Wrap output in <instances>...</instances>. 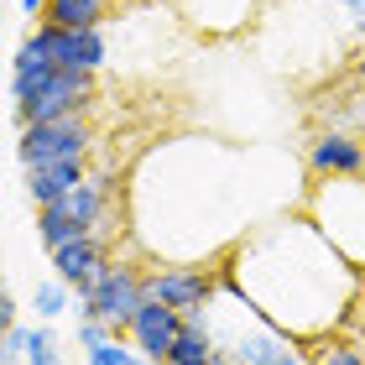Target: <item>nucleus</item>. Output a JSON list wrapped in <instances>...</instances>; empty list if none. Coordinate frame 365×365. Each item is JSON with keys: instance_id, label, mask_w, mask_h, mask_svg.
<instances>
[{"instance_id": "obj_15", "label": "nucleus", "mask_w": 365, "mask_h": 365, "mask_svg": "<svg viewBox=\"0 0 365 365\" xmlns=\"http://www.w3.org/2000/svg\"><path fill=\"white\" fill-rule=\"evenodd\" d=\"M26 365H63L58 334H53L47 324H31V329H26Z\"/></svg>"}, {"instance_id": "obj_4", "label": "nucleus", "mask_w": 365, "mask_h": 365, "mask_svg": "<svg viewBox=\"0 0 365 365\" xmlns=\"http://www.w3.org/2000/svg\"><path fill=\"white\" fill-rule=\"evenodd\" d=\"M141 287L152 303H168L178 313L209 308L225 292V267H193V261H157L141 272Z\"/></svg>"}, {"instance_id": "obj_5", "label": "nucleus", "mask_w": 365, "mask_h": 365, "mask_svg": "<svg viewBox=\"0 0 365 365\" xmlns=\"http://www.w3.org/2000/svg\"><path fill=\"white\" fill-rule=\"evenodd\" d=\"M89 152H94L89 115H63V120L21 125V136H16L21 168H37V162H73V157H89Z\"/></svg>"}, {"instance_id": "obj_17", "label": "nucleus", "mask_w": 365, "mask_h": 365, "mask_svg": "<svg viewBox=\"0 0 365 365\" xmlns=\"http://www.w3.org/2000/svg\"><path fill=\"white\" fill-rule=\"evenodd\" d=\"M84 355H89V365H136V350H125L120 339H105V344H94Z\"/></svg>"}, {"instance_id": "obj_10", "label": "nucleus", "mask_w": 365, "mask_h": 365, "mask_svg": "<svg viewBox=\"0 0 365 365\" xmlns=\"http://www.w3.org/2000/svg\"><path fill=\"white\" fill-rule=\"evenodd\" d=\"M53 26V21H47ZM53 58L58 68H84V73H99L105 68V31H68V26H53Z\"/></svg>"}, {"instance_id": "obj_27", "label": "nucleus", "mask_w": 365, "mask_h": 365, "mask_svg": "<svg viewBox=\"0 0 365 365\" xmlns=\"http://www.w3.org/2000/svg\"><path fill=\"white\" fill-rule=\"evenodd\" d=\"M308 365H313V360H308Z\"/></svg>"}, {"instance_id": "obj_9", "label": "nucleus", "mask_w": 365, "mask_h": 365, "mask_svg": "<svg viewBox=\"0 0 365 365\" xmlns=\"http://www.w3.org/2000/svg\"><path fill=\"white\" fill-rule=\"evenodd\" d=\"M89 178V157H73V162H37V168H26V198L37 209L58 204L63 193H73L78 182Z\"/></svg>"}, {"instance_id": "obj_6", "label": "nucleus", "mask_w": 365, "mask_h": 365, "mask_svg": "<svg viewBox=\"0 0 365 365\" xmlns=\"http://www.w3.org/2000/svg\"><path fill=\"white\" fill-rule=\"evenodd\" d=\"M308 173L313 178H360L365 173V136L360 130H339L329 125L308 141Z\"/></svg>"}, {"instance_id": "obj_16", "label": "nucleus", "mask_w": 365, "mask_h": 365, "mask_svg": "<svg viewBox=\"0 0 365 365\" xmlns=\"http://www.w3.org/2000/svg\"><path fill=\"white\" fill-rule=\"evenodd\" d=\"M313 365H365V350L360 344H350V339H319L313 344Z\"/></svg>"}, {"instance_id": "obj_25", "label": "nucleus", "mask_w": 365, "mask_h": 365, "mask_svg": "<svg viewBox=\"0 0 365 365\" xmlns=\"http://www.w3.org/2000/svg\"><path fill=\"white\" fill-rule=\"evenodd\" d=\"M360 319H365V287H360Z\"/></svg>"}, {"instance_id": "obj_2", "label": "nucleus", "mask_w": 365, "mask_h": 365, "mask_svg": "<svg viewBox=\"0 0 365 365\" xmlns=\"http://www.w3.org/2000/svg\"><path fill=\"white\" fill-rule=\"evenodd\" d=\"M94 105V73L84 68H47L37 78H11V110L16 125H42L63 115H89Z\"/></svg>"}, {"instance_id": "obj_13", "label": "nucleus", "mask_w": 365, "mask_h": 365, "mask_svg": "<svg viewBox=\"0 0 365 365\" xmlns=\"http://www.w3.org/2000/svg\"><path fill=\"white\" fill-rule=\"evenodd\" d=\"M73 287H68V282H37V292H31V308H37V319L47 324V319H58V313H68L73 308V297H68Z\"/></svg>"}, {"instance_id": "obj_1", "label": "nucleus", "mask_w": 365, "mask_h": 365, "mask_svg": "<svg viewBox=\"0 0 365 365\" xmlns=\"http://www.w3.org/2000/svg\"><path fill=\"white\" fill-rule=\"evenodd\" d=\"M308 220L329 235V245L365 267V173L360 178H319V188L308 198Z\"/></svg>"}, {"instance_id": "obj_20", "label": "nucleus", "mask_w": 365, "mask_h": 365, "mask_svg": "<svg viewBox=\"0 0 365 365\" xmlns=\"http://www.w3.org/2000/svg\"><path fill=\"white\" fill-rule=\"evenodd\" d=\"M16 319H21V303H16V297H6V303H0V324L16 329Z\"/></svg>"}, {"instance_id": "obj_11", "label": "nucleus", "mask_w": 365, "mask_h": 365, "mask_svg": "<svg viewBox=\"0 0 365 365\" xmlns=\"http://www.w3.org/2000/svg\"><path fill=\"white\" fill-rule=\"evenodd\" d=\"M182 11L204 31H235L240 21H251L256 0H182Z\"/></svg>"}, {"instance_id": "obj_8", "label": "nucleus", "mask_w": 365, "mask_h": 365, "mask_svg": "<svg viewBox=\"0 0 365 365\" xmlns=\"http://www.w3.org/2000/svg\"><path fill=\"white\" fill-rule=\"evenodd\" d=\"M53 261V272H58V282H68L73 292H89L99 277L110 272V240H99V235H84V240H73V245H63V251H53L47 256Z\"/></svg>"}, {"instance_id": "obj_12", "label": "nucleus", "mask_w": 365, "mask_h": 365, "mask_svg": "<svg viewBox=\"0 0 365 365\" xmlns=\"http://www.w3.org/2000/svg\"><path fill=\"white\" fill-rule=\"evenodd\" d=\"M105 0H47V11H42V21H53V26H68V31H94L99 21H105Z\"/></svg>"}, {"instance_id": "obj_21", "label": "nucleus", "mask_w": 365, "mask_h": 365, "mask_svg": "<svg viewBox=\"0 0 365 365\" xmlns=\"http://www.w3.org/2000/svg\"><path fill=\"white\" fill-rule=\"evenodd\" d=\"M350 73H355V84H360V89H365V42H360V47H355V63H350Z\"/></svg>"}, {"instance_id": "obj_24", "label": "nucleus", "mask_w": 365, "mask_h": 365, "mask_svg": "<svg viewBox=\"0 0 365 365\" xmlns=\"http://www.w3.org/2000/svg\"><path fill=\"white\" fill-rule=\"evenodd\" d=\"M136 365H162V360H146V355H136Z\"/></svg>"}, {"instance_id": "obj_18", "label": "nucleus", "mask_w": 365, "mask_h": 365, "mask_svg": "<svg viewBox=\"0 0 365 365\" xmlns=\"http://www.w3.org/2000/svg\"><path fill=\"white\" fill-rule=\"evenodd\" d=\"M26 360V329L16 324V329H6V344H0V365H21Z\"/></svg>"}, {"instance_id": "obj_22", "label": "nucleus", "mask_w": 365, "mask_h": 365, "mask_svg": "<svg viewBox=\"0 0 365 365\" xmlns=\"http://www.w3.org/2000/svg\"><path fill=\"white\" fill-rule=\"evenodd\" d=\"M339 6H344V11H350V16H355V21L365 26V0H339Z\"/></svg>"}, {"instance_id": "obj_7", "label": "nucleus", "mask_w": 365, "mask_h": 365, "mask_svg": "<svg viewBox=\"0 0 365 365\" xmlns=\"http://www.w3.org/2000/svg\"><path fill=\"white\" fill-rule=\"evenodd\" d=\"M125 339L136 344V355L168 365V360H173V350H178V339H182V313H178V308H168V303H152V297H146L141 313L130 319V334H125Z\"/></svg>"}, {"instance_id": "obj_23", "label": "nucleus", "mask_w": 365, "mask_h": 365, "mask_svg": "<svg viewBox=\"0 0 365 365\" xmlns=\"http://www.w3.org/2000/svg\"><path fill=\"white\" fill-rule=\"evenodd\" d=\"M214 365H240V360H230V355H220V350H214Z\"/></svg>"}, {"instance_id": "obj_26", "label": "nucleus", "mask_w": 365, "mask_h": 365, "mask_svg": "<svg viewBox=\"0 0 365 365\" xmlns=\"http://www.w3.org/2000/svg\"><path fill=\"white\" fill-rule=\"evenodd\" d=\"M105 6H120V0H105Z\"/></svg>"}, {"instance_id": "obj_14", "label": "nucleus", "mask_w": 365, "mask_h": 365, "mask_svg": "<svg viewBox=\"0 0 365 365\" xmlns=\"http://www.w3.org/2000/svg\"><path fill=\"white\" fill-rule=\"evenodd\" d=\"M168 365H214V334H198V329L182 324V339Z\"/></svg>"}, {"instance_id": "obj_3", "label": "nucleus", "mask_w": 365, "mask_h": 365, "mask_svg": "<svg viewBox=\"0 0 365 365\" xmlns=\"http://www.w3.org/2000/svg\"><path fill=\"white\" fill-rule=\"evenodd\" d=\"M146 303V287H141V272L136 267H125V261H110V272L94 282L89 292H78V319H99V324H110V334L115 339H125L130 334V319L141 313Z\"/></svg>"}, {"instance_id": "obj_19", "label": "nucleus", "mask_w": 365, "mask_h": 365, "mask_svg": "<svg viewBox=\"0 0 365 365\" xmlns=\"http://www.w3.org/2000/svg\"><path fill=\"white\" fill-rule=\"evenodd\" d=\"M105 339H115V334H110V324H99V319H78V344H84V350H94V344H105Z\"/></svg>"}]
</instances>
